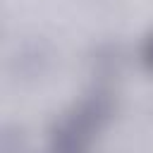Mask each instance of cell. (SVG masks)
Masks as SVG:
<instances>
[{
	"mask_svg": "<svg viewBox=\"0 0 153 153\" xmlns=\"http://www.w3.org/2000/svg\"><path fill=\"white\" fill-rule=\"evenodd\" d=\"M143 57H146V62L153 67V36L146 41V48H143Z\"/></svg>",
	"mask_w": 153,
	"mask_h": 153,
	"instance_id": "cell-1",
	"label": "cell"
}]
</instances>
